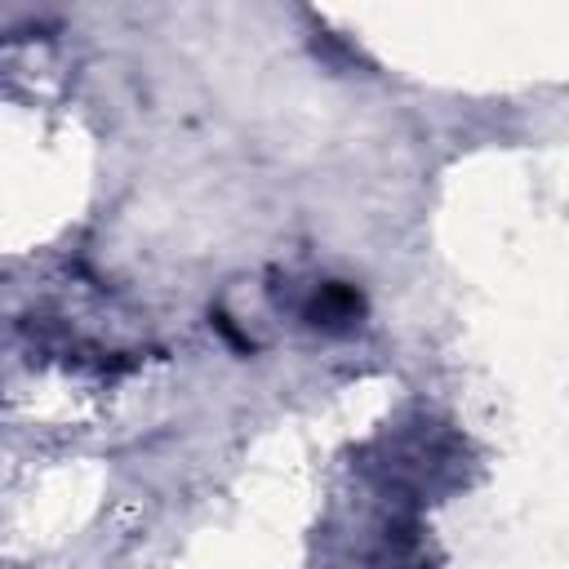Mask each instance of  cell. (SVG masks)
<instances>
[{"mask_svg": "<svg viewBox=\"0 0 569 569\" xmlns=\"http://www.w3.org/2000/svg\"><path fill=\"white\" fill-rule=\"evenodd\" d=\"M307 316L316 325H325V329H342V325H351L360 316V293L347 289V284H320V293L311 298Z\"/></svg>", "mask_w": 569, "mask_h": 569, "instance_id": "1", "label": "cell"}]
</instances>
